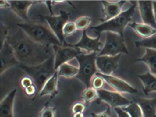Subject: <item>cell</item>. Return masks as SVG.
Listing matches in <instances>:
<instances>
[{
	"label": "cell",
	"mask_w": 156,
	"mask_h": 117,
	"mask_svg": "<svg viewBox=\"0 0 156 117\" xmlns=\"http://www.w3.org/2000/svg\"><path fill=\"white\" fill-rule=\"evenodd\" d=\"M58 70H56L55 73L48 80L42 89L39 93L40 97L49 95L51 99L52 98L58 93Z\"/></svg>",
	"instance_id": "cell-19"
},
{
	"label": "cell",
	"mask_w": 156,
	"mask_h": 117,
	"mask_svg": "<svg viewBox=\"0 0 156 117\" xmlns=\"http://www.w3.org/2000/svg\"><path fill=\"white\" fill-rule=\"evenodd\" d=\"M92 117H110V112L109 108L104 112H101V113H91Z\"/></svg>",
	"instance_id": "cell-35"
},
{
	"label": "cell",
	"mask_w": 156,
	"mask_h": 117,
	"mask_svg": "<svg viewBox=\"0 0 156 117\" xmlns=\"http://www.w3.org/2000/svg\"><path fill=\"white\" fill-rule=\"evenodd\" d=\"M120 55V54L114 56L97 55L96 64L101 73L110 76L111 73L115 71L119 67Z\"/></svg>",
	"instance_id": "cell-11"
},
{
	"label": "cell",
	"mask_w": 156,
	"mask_h": 117,
	"mask_svg": "<svg viewBox=\"0 0 156 117\" xmlns=\"http://www.w3.org/2000/svg\"><path fill=\"white\" fill-rule=\"evenodd\" d=\"M97 53L94 52L83 53L76 58L79 64V71L75 77L83 82L86 86V88L92 87V78L97 73Z\"/></svg>",
	"instance_id": "cell-5"
},
{
	"label": "cell",
	"mask_w": 156,
	"mask_h": 117,
	"mask_svg": "<svg viewBox=\"0 0 156 117\" xmlns=\"http://www.w3.org/2000/svg\"><path fill=\"white\" fill-rule=\"evenodd\" d=\"M76 29L75 23L73 22H68L65 25L63 28L64 36H69L72 35L76 32Z\"/></svg>",
	"instance_id": "cell-30"
},
{
	"label": "cell",
	"mask_w": 156,
	"mask_h": 117,
	"mask_svg": "<svg viewBox=\"0 0 156 117\" xmlns=\"http://www.w3.org/2000/svg\"><path fill=\"white\" fill-rule=\"evenodd\" d=\"M139 8L142 21L146 24L156 29V20L153 12V2L139 1Z\"/></svg>",
	"instance_id": "cell-14"
},
{
	"label": "cell",
	"mask_w": 156,
	"mask_h": 117,
	"mask_svg": "<svg viewBox=\"0 0 156 117\" xmlns=\"http://www.w3.org/2000/svg\"><path fill=\"white\" fill-rule=\"evenodd\" d=\"M56 109L47 102L39 113V117H55Z\"/></svg>",
	"instance_id": "cell-29"
},
{
	"label": "cell",
	"mask_w": 156,
	"mask_h": 117,
	"mask_svg": "<svg viewBox=\"0 0 156 117\" xmlns=\"http://www.w3.org/2000/svg\"><path fill=\"white\" fill-rule=\"evenodd\" d=\"M144 86L143 91L145 95H147L151 91H156V77L149 72L143 75H138Z\"/></svg>",
	"instance_id": "cell-20"
},
{
	"label": "cell",
	"mask_w": 156,
	"mask_h": 117,
	"mask_svg": "<svg viewBox=\"0 0 156 117\" xmlns=\"http://www.w3.org/2000/svg\"><path fill=\"white\" fill-rule=\"evenodd\" d=\"M136 4L134 3L127 10L120 13L119 15L101 24L91 27L89 29L93 31L97 35L100 36L104 31L117 33L123 37L124 29L131 21L135 12Z\"/></svg>",
	"instance_id": "cell-4"
},
{
	"label": "cell",
	"mask_w": 156,
	"mask_h": 117,
	"mask_svg": "<svg viewBox=\"0 0 156 117\" xmlns=\"http://www.w3.org/2000/svg\"><path fill=\"white\" fill-rule=\"evenodd\" d=\"M57 70L59 76L71 78L75 77L77 75L79 71V68L66 63L61 65Z\"/></svg>",
	"instance_id": "cell-23"
},
{
	"label": "cell",
	"mask_w": 156,
	"mask_h": 117,
	"mask_svg": "<svg viewBox=\"0 0 156 117\" xmlns=\"http://www.w3.org/2000/svg\"><path fill=\"white\" fill-rule=\"evenodd\" d=\"M19 66L33 80L38 95L46 82L56 71L55 65V54L49 59L40 65L30 66L20 64Z\"/></svg>",
	"instance_id": "cell-3"
},
{
	"label": "cell",
	"mask_w": 156,
	"mask_h": 117,
	"mask_svg": "<svg viewBox=\"0 0 156 117\" xmlns=\"http://www.w3.org/2000/svg\"><path fill=\"white\" fill-rule=\"evenodd\" d=\"M114 109L117 114L118 117H130V115L127 112L120 107L114 108Z\"/></svg>",
	"instance_id": "cell-34"
},
{
	"label": "cell",
	"mask_w": 156,
	"mask_h": 117,
	"mask_svg": "<svg viewBox=\"0 0 156 117\" xmlns=\"http://www.w3.org/2000/svg\"><path fill=\"white\" fill-rule=\"evenodd\" d=\"M153 6L154 14H155V19L156 20V1H153Z\"/></svg>",
	"instance_id": "cell-37"
},
{
	"label": "cell",
	"mask_w": 156,
	"mask_h": 117,
	"mask_svg": "<svg viewBox=\"0 0 156 117\" xmlns=\"http://www.w3.org/2000/svg\"><path fill=\"white\" fill-rule=\"evenodd\" d=\"M85 109V106L83 103L76 102L74 104L72 108L73 114L83 113Z\"/></svg>",
	"instance_id": "cell-33"
},
{
	"label": "cell",
	"mask_w": 156,
	"mask_h": 117,
	"mask_svg": "<svg viewBox=\"0 0 156 117\" xmlns=\"http://www.w3.org/2000/svg\"><path fill=\"white\" fill-rule=\"evenodd\" d=\"M97 97L98 95L96 90L92 87L86 89L82 94V98L84 102V103L86 104L92 102Z\"/></svg>",
	"instance_id": "cell-27"
},
{
	"label": "cell",
	"mask_w": 156,
	"mask_h": 117,
	"mask_svg": "<svg viewBox=\"0 0 156 117\" xmlns=\"http://www.w3.org/2000/svg\"><path fill=\"white\" fill-rule=\"evenodd\" d=\"M73 117H84L83 113L73 114Z\"/></svg>",
	"instance_id": "cell-38"
},
{
	"label": "cell",
	"mask_w": 156,
	"mask_h": 117,
	"mask_svg": "<svg viewBox=\"0 0 156 117\" xmlns=\"http://www.w3.org/2000/svg\"><path fill=\"white\" fill-rule=\"evenodd\" d=\"M7 41L12 47L20 64L37 66L55 54L53 47L45 45L33 40L21 28L9 35Z\"/></svg>",
	"instance_id": "cell-1"
},
{
	"label": "cell",
	"mask_w": 156,
	"mask_h": 117,
	"mask_svg": "<svg viewBox=\"0 0 156 117\" xmlns=\"http://www.w3.org/2000/svg\"><path fill=\"white\" fill-rule=\"evenodd\" d=\"M100 35L98 36L96 38H91L87 36L86 30H84L83 32V35L80 41L75 44H66L64 46L69 45L72 47L77 48L85 51L87 54L94 52L101 51L102 44L100 41Z\"/></svg>",
	"instance_id": "cell-10"
},
{
	"label": "cell",
	"mask_w": 156,
	"mask_h": 117,
	"mask_svg": "<svg viewBox=\"0 0 156 117\" xmlns=\"http://www.w3.org/2000/svg\"><path fill=\"white\" fill-rule=\"evenodd\" d=\"M17 91V89H14L2 100L0 117H14V102Z\"/></svg>",
	"instance_id": "cell-16"
},
{
	"label": "cell",
	"mask_w": 156,
	"mask_h": 117,
	"mask_svg": "<svg viewBox=\"0 0 156 117\" xmlns=\"http://www.w3.org/2000/svg\"><path fill=\"white\" fill-rule=\"evenodd\" d=\"M21 85L24 89L26 95L32 96L37 95V89L34 83L33 80L29 76H24L22 78L20 81Z\"/></svg>",
	"instance_id": "cell-24"
},
{
	"label": "cell",
	"mask_w": 156,
	"mask_h": 117,
	"mask_svg": "<svg viewBox=\"0 0 156 117\" xmlns=\"http://www.w3.org/2000/svg\"><path fill=\"white\" fill-rule=\"evenodd\" d=\"M104 79L100 76H97L93 79L91 83V86L92 87L97 90L102 89V87L104 86Z\"/></svg>",
	"instance_id": "cell-32"
},
{
	"label": "cell",
	"mask_w": 156,
	"mask_h": 117,
	"mask_svg": "<svg viewBox=\"0 0 156 117\" xmlns=\"http://www.w3.org/2000/svg\"><path fill=\"white\" fill-rule=\"evenodd\" d=\"M96 75L100 76L103 78L108 85H110L117 91L119 92H127L131 94H134L138 92L136 89L132 87L126 82L116 77L104 75L101 73H97Z\"/></svg>",
	"instance_id": "cell-13"
},
{
	"label": "cell",
	"mask_w": 156,
	"mask_h": 117,
	"mask_svg": "<svg viewBox=\"0 0 156 117\" xmlns=\"http://www.w3.org/2000/svg\"><path fill=\"white\" fill-rule=\"evenodd\" d=\"M55 51V70L64 63L76 58L78 55L84 52L77 48L69 45L53 47Z\"/></svg>",
	"instance_id": "cell-8"
},
{
	"label": "cell",
	"mask_w": 156,
	"mask_h": 117,
	"mask_svg": "<svg viewBox=\"0 0 156 117\" xmlns=\"http://www.w3.org/2000/svg\"><path fill=\"white\" fill-rule=\"evenodd\" d=\"M9 28L3 23H1V44L2 46L9 36Z\"/></svg>",
	"instance_id": "cell-31"
},
{
	"label": "cell",
	"mask_w": 156,
	"mask_h": 117,
	"mask_svg": "<svg viewBox=\"0 0 156 117\" xmlns=\"http://www.w3.org/2000/svg\"><path fill=\"white\" fill-rule=\"evenodd\" d=\"M70 14L65 11H61L57 15L44 16L43 18L47 22L48 25L54 32L63 45L66 44L63 34V28L68 23Z\"/></svg>",
	"instance_id": "cell-7"
},
{
	"label": "cell",
	"mask_w": 156,
	"mask_h": 117,
	"mask_svg": "<svg viewBox=\"0 0 156 117\" xmlns=\"http://www.w3.org/2000/svg\"><path fill=\"white\" fill-rule=\"evenodd\" d=\"M130 115V117H142V111L140 106L136 102H132L127 107L122 108Z\"/></svg>",
	"instance_id": "cell-26"
},
{
	"label": "cell",
	"mask_w": 156,
	"mask_h": 117,
	"mask_svg": "<svg viewBox=\"0 0 156 117\" xmlns=\"http://www.w3.org/2000/svg\"><path fill=\"white\" fill-rule=\"evenodd\" d=\"M97 91L98 98L101 100L108 103L113 108L129 105L132 102L117 92L110 91L103 89L97 90Z\"/></svg>",
	"instance_id": "cell-12"
},
{
	"label": "cell",
	"mask_w": 156,
	"mask_h": 117,
	"mask_svg": "<svg viewBox=\"0 0 156 117\" xmlns=\"http://www.w3.org/2000/svg\"><path fill=\"white\" fill-rule=\"evenodd\" d=\"M1 75H2L10 68L16 65H20L16 57L13 48L7 40L1 48Z\"/></svg>",
	"instance_id": "cell-9"
},
{
	"label": "cell",
	"mask_w": 156,
	"mask_h": 117,
	"mask_svg": "<svg viewBox=\"0 0 156 117\" xmlns=\"http://www.w3.org/2000/svg\"><path fill=\"white\" fill-rule=\"evenodd\" d=\"M33 40L49 46H63L49 26L30 21L17 24Z\"/></svg>",
	"instance_id": "cell-2"
},
{
	"label": "cell",
	"mask_w": 156,
	"mask_h": 117,
	"mask_svg": "<svg viewBox=\"0 0 156 117\" xmlns=\"http://www.w3.org/2000/svg\"><path fill=\"white\" fill-rule=\"evenodd\" d=\"M10 9L19 17L24 20L25 22H30L28 18V12L30 7L34 4L35 1H10Z\"/></svg>",
	"instance_id": "cell-17"
},
{
	"label": "cell",
	"mask_w": 156,
	"mask_h": 117,
	"mask_svg": "<svg viewBox=\"0 0 156 117\" xmlns=\"http://www.w3.org/2000/svg\"><path fill=\"white\" fill-rule=\"evenodd\" d=\"M137 47L147 48L156 50V34L150 37L135 42Z\"/></svg>",
	"instance_id": "cell-25"
},
{
	"label": "cell",
	"mask_w": 156,
	"mask_h": 117,
	"mask_svg": "<svg viewBox=\"0 0 156 117\" xmlns=\"http://www.w3.org/2000/svg\"><path fill=\"white\" fill-rule=\"evenodd\" d=\"M0 6L1 8H10V4L9 1H1Z\"/></svg>",
	"instance_id": "cell-36"
},
{
	"label": "cell",
	"mask_w": 156,
	"mask_h": 117,
	"mask_svg": "<svg viewBox=\"0 0 156 117\" xmlns=\"http://www.w3.org/2000/svg\"><path fill=\"white\" fill-rule=\"evenodd\" d=\"M135 61H142L146 63L151 73L156 76V50L147 48L146 54L141 58L136 59Z\"/></svg>",
	"instance_id": "cell-21"
},
{
	"label": "cell",
	"mask_w": 156,
	"mask_h": 117,
	"mask_svg": "<svg viewBox=\"0 0 156 117\" xmlns=\"http://www.w3.org/2000/svg\"><path fill=\"white\" fill-rule=\"evenodd\" d=\"M126 1H103L105 18L102 19L104 22L108 21L116 17L120 14L122 6Z\"/></svg>",
	"instance_id": "cell-15"
},
{
	"label": "cell",
	"mask_w": 156,
	"mask_h": 117,
	"mask_svg": "<svg viewBox=\"0 0 156 117\" xmlns=\"http://www.w3.org/2000/svg\"><path fill=\"white\" fill-rule=\"evenodd\" d=\"M92 22V18L88 16H81L74 22L77 30H86Z\"/></svg>",
	"instance_id": "cell-28"
},
{
	"label": "cell",
	"mask_w": 156,
	"mask_h": 117,
	"mask_svg": "<svg viewBox=\"0 0 156 117\" xmlns=\"http://www.w3.org/2000/svg\"><path fill=\"white\" fill-rule=\"evenodd\" d=\"M120 53L129 54L123 37L117 33L107 32L105 44L98 56H114Z\"/></svg>",
	"instance_id": "cell-6"
},
{
	"label": "cell",
	"mask_w": 156,
	"mask_h": 117,
	"mask_svg": "<svg viewBox=\"0 0 156 117\" xmlns=\"http://www.w3.org/2000/svg\"><path fill=\"white\" fill-rule=\"evenodd\" d=\"M135 102L141 108L144 117H156V98H134Z\"/></svg>",
	"instance_id": "cell-18"
},
{
	"label": "cell",
	"mask_w": 156,
	"mask_h": 117,
	"mask_svg": "<svg viewBox=\"0 0 156 117\" xmlns=\"http://www.w3.org/2000/svg\"><path fill=\"white\" fill-rule=\"evenodd\" d=\"M129 26L138 34L146 38L150 37L156 33V29L146 24L139 23L135 22L129 24Z\"/></svg>",
	"instance_id": "cell-22"
}]
</instances>
